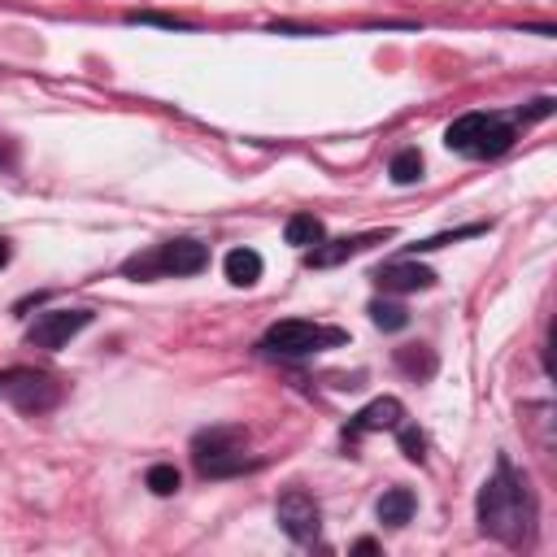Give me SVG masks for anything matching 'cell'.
Returning <instances> with one entry per match:
<instances>
[{
    "label": "cell",
    "instance_id": "cell-1",
    "mask_svg": "<svg viewBox=\"0 0 557 557\" xmlns=\"http://www.w3.org/2000/svg\"><path fill=\"white\" fill-rule=\"evenodd\" d=\"M474 509H479V531L492 535V540H500V544H509V548L527 544L531 531H535V496H531V483H527V474L505 453L496 457L492 479L479 487V505Z\"/></svg>",
    "mask_w": 557,
    "mask_h": 557
},
{
    "label": "cell",
    "instance_id": "cell-2",
    "mask_svg": "<svg viewBox=\"0 0 557 557\" xmlns=\"http://www.w3.org/2000/svg\"><path fill=\"white\" fill-rule=\"evenodd\" d=\"M248 431L244 426H209L191 440V466L200 479H231L252 470V461L244 457Z\"/></svg>",
    "mask_w": 557,
    "mask_h": 557
},
{
    "label": "cell",
    "instance_id": "cell-3",
    "mask_svg": "<svg viewBox=\"0 0 557 557\" xmlns=\"http://www.w3.org/2000/svg\"><path fill=\"white\" fill-rule=\"evenodd\" d=\"M444 144L448 152H461V157H500L513 148V126L496 113H461L448 131H444Z\"/></svg>",
    "mask_w": 557,
    "mask_h": 557
},
{
    "label": "cell",
    "instance_id": "cell-4",
    "mask_svg": "<svg viewBox=\"0 0 557 557\" xmlns=\"http://www.w3.org/2000/svg\"><path fill=\"white\" fill-rule=\"evenodd\" d=\"M344 339H348V331H339V326L283 318L261 335V348L274 352V357H309V352H322V348H339Z\"/></svg>",
    "mask_w": 557,
    "mask_h": 557
},
{
    "label": "cell",
    "instance_id": "cell-5",
    "mask_svg": "<svg viewBox=\"0 0 557 557\" xmlns=\"http://www.w3.org/2000/svg\"><path fill=\"white\" fill-rule=\"evenodd\" d=\"M205 265H209V244H200V239H165L157 252L131 257L122 265V274H131V278H144V274H174V278H183V274H200Z\"/></svg>",
    "mask_w": 557,
    "mask_h": 557
},
{
    "label": "cell",
    "instance_id": "cell-6",
    "mask_svg": "<svg viewBox=\"0 0 557 557\" xmlns=\"http://www.w3.org/2000/svg\"><path fill=\"white\" fill-rule=\"evenodd\" d=\"M0 396H4L9 405H17L22 413H44V409H52V405L61 400V383H57L52 374H44V370H22V366H13V370L0 374Z\"/></svg>",
    "mask_w": 557,
    "mask_h": 557
},
{
    "label": "cell",
    "instance_id": "cell-7",
    "mask_svg": "<svg viewBox=\"0 0 557 557\" xmlns=\"http://www.w3.org/2000/svg\"><path fill=\"white\" fill-rule=\"evenodd\" d=\"M274 518H278L283 535H287V540H296V544H313V540H318V531H322L318 500H313L305 487H287V492L278 496V505H274Z\"/></svg>",
    "mask_w": 557,
    "mask_h": 557
},
{
    "label": "cell",
    "instance_id": "cell-8",
    "mask_svg": "<svg viewBox=\"0 0 557 557\" xmlns=\"http://www.w3.org/2000/svg\"><path fill=\"white\" fill-rule=\"evenodd\" d=\"M83 326H91V309H48L30 322L26 344L30 348H65Z\"/></svg>",
    "mask_w": 557,
    "mask_h": 557
},
{
    "label": "cell",
    "instance_id": "cell-9",
    "mask_svg": "<svg viewBox=\"0 0 557 557\" xmlns=\"http://www.w3.org/2000/svg\"><path fill=\"white\" fill-rule=\"evenodd\" d=\"M383 239H392V231H361V235H344V239H318L313 248H305V265L309 270H331V265H339V261H352V257H361L366 248H374V244H383Z\"/></svg>",
    "mask_w": 557,
    "mask_h": 557
},
{
    "label": "cell",
    "instance_id": "cell-10",
    "mask_svg": "<svg viewBox=\"0 0 557 557\" xmlns=\"http://www.w3.org/2000/svg\"><path fill=\"white\" fill-rule=\"evenodd\" d=\"M405 422V405L396 396H374L366 409H357L344 426V444H352L357 435H370V431H396Z\"/></svg>",
    "mask_w": 557,
    "mask_h": 557
},
{
    "label": "cell",
    "instance_id": "cell-11",
    "mask_svg": "<svg viewBox=\"0 0 557 557\" xmlns=\"http://www.w3.org/2000/svg\"><path fill=\"white\" fill-rule=\"evenodd\" d=\"M374 283H379L383 292H426V287H435V270H426V265L400 257V261L379 265V270H374Z\"/></svg>",
    "mask_w": 557,
    "mask_h": 557
},
{
    "label": "cell",
    "instance_id": "cell-12",
    "mask_svg": "<svg viewBox=\"0 0 557 557\" xmlns=\"http://www.w3.org/2000/svg\"><path fill=\"white\" fill-rule=\"evenodd\" d=\"M413 509H418V500H413L409 487H387V492L379 496V505H374V513H379L383 527H405V522L413 518Z\"/></svg>",
    "mask_w": 557,
    "mask_h": 557
},
{
    "label": "cell",
    "instance_id": "cell-13",
    "mask_svg": "<svg viewBox=\"0 0 557 557\" xmlns=\"http://www.w3.org/2000/svg\"><path fill=\"white\" fill-rule=\"evenodd\" d=\"M222 270H226V278H231L235 287H252V283L261 278V252H252V248H231L226 261H222Z\"/></svg>",
    "mask_w": 557,
    "mask_h": 557
},
{
    "label": "cell",
    "instance_id": "cell-14",
    "mask_svg": "<svg viewBox=\"0 0 557 557\" xmlns=\"http://www.w3.org/2000/svg\"><path fill=\"white\" fill-rule=\"evenodd\" d=\"M322 235H326V226H322L318 213H292L287 226H283V239H287L292 248H313Z\"/></svg>",
    "mask_w": 557,
    "mask_h": 557
},
{
    "label": "cell",
    "instance_id": "cell-15",
    "mask_svg": "<svg viewBox=\"0 0 557 557\" xmlns=\"http://www.w3.org/2000/svg\"><path fill=\"white\" fill-rule=\"evenodd\" d=\"M396 366L409 379H431L435 374V352L426 344H405V348H396Z\"/></svg>",
    "mask_w": 557,
    "mask_h": 557
},
{
    "label": "cell",
    "instance_id": "cell-16",
    "mask_svg": "<svg viewBox=\"0 0 557 557\" xmlns=\"http://www.w3.org/2000/svg\"><path fill=\"white\" fill-rule=\"evenodd\" d=\"M387 174H392V183H396V187L418 183V178H422V152H418V148H400V152L392 157Z\"/></svg>",
    "mask_w": 557,
    "mask_h": 557
},
{
    "label": "cell",
    "instance_id": "cell-17",
    "mask_svg": "<svg viewBox=\"0 0 557 557\" xmlns=\"http://www.w3.org/2000/svg\"><path fill=\"white\" fill-rule=\"evenodd\" d=\"M370 322H374L379 331H405V326H409V309L396 305V300H374V305H370Z\"/></svg>",
    "mask_w": 557,
    "mask_h": 557
},
{
    "label": "cell",
    "instance_id": "cell-18",
    "mask_svg": "<svg viewBox=\"0 0 557 557\" xmlns=\"http://www.w3.org/2000/svg\"><path fill=\"white\" fill-rule=\"evenodd\" d=\"M144 483H148V492H152V496H174L183 479H178V470H174L170 461H157V466H148Z\"/></svg>",
    "mask_w": 557,
    "mask_h": 557
},
{
    "label": "cell",
    "instance_id": "cell-19",
    "mask_svg": "<svg viewBox=\"0 0 557 557\" xmlns=\"http://www.w3.org/2000/svg\"><path fill=\"white\" fill-rule=\"evenodd\" d=\"M396 440H400V453H405L409 461H422V457H426V435H422L418 426L400 422V426H396Z\"/></svg>",
    "mask_w": 557,
    "mask_h": 557
},
{
    "label": "cell",
    "instance_id": "cell-20",
    "mask_svg": "<svg viewBox=\"0 0 557 557\" xmlns=\"http://www.w3.org/2000/svg\"><path fill=\"white\" fill-rule=\"evenodd\" d=\"M126 22H152V26H170V30H187V26H191V22L165 17V13H126Z\"/></svg>",
    "mask_w": 557,
    "mask_h": 557
},
{
    "label": "cell",
    "instance_id": "cell-21",
    "mask_svg": "<svg viewBox=\"0 0 557 557\" xmlns=\"http://www.w3.org/2000/svg\"><path fill=\"white\" fill-rule=\"evenodd\" d=\"M352 548H357V553H374V548H379V544H374V540H370V535H366V540H357V544H352Z\"/></svg>",
    "mask_w": 557,
    "mask_h": 557
},
{
    "label": "cell",
    "instance_id": "cell-22",
    "mask_svg": "<svg viewBox=\"0 0 557 557\" xmlns=\"http://www.w3.org/2000/svg\"><path fill=\"white\" fill-rule=\"evenodd\" d=\"M9 261V239H0V265Z\"/></svg>",
    "mask_w": 557,
    "mask_h": 557
}]
</instances>
